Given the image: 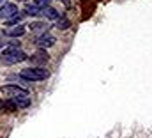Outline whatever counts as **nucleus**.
I'll return each instance as SVG.
<instances>
[{"label":"nucleus","mask_w":152,"mask_h":138,"mask_svg":"<svg viewBox=\"0 0 152 138\" xmlns=\"http://www.w3.org/2000/svg\"><path fill=\"white\" fill-rule=\"evenodd\" d=\"M27 59H28V55H27L23 50L14 48V46H9V48L4 50L2 55H0V62L5 64V66H12V64L23 62V60H27Z\"/></svg>","instance_id":"f257e3e1"},{"label":"nucleus","mask_w":152,"mask_h":138,"mask_svg":"<svg viewBox=\"0 0 152 138\" xmlns=\"http://www.w3.org/2000/svg\"><path fill=\"white\" fill-rule=\"evenodd\" d=\"M48 76H50V73L44 68H28L21 69V73H20V78H23L27 81H41V80H46Z\"/></svg>","instance_id":"f03ea898"},{"label":"nucleus","mask_w":152,"mask_h":138,"mask_svg":"<svg viewBox=\"0 0 152 138\" xmlns=\"http://www.w3.org/2000/svg\"><path fill=\"white\" fill-rule=\"evenodd\" d=\"M0 92L7 98H28V90L18 85H4L0 87Z\"/></svg>","instance_id":"7ed1b4c3"},{"label":"nucleus","mask_w":152,"mask_h":138,"mask_svg":"<svg viewBox=\"0 0 152 138\" xmlns=\"http://www.w3.org/2000/svg\"><path fill=\"white\" fill-rule=\"evenodd\" d=\"M55 41H57V39H55L53 35H51V34H48V32H46V34L39 35V39L36 41V44H37V46L41 48V50H46V48H50V46H53V44H55Z\"/></svg>","instance_id":"20e7f679"},{"label":"nucleus","mask_w":152,"mask_h":138,"mask_svg":"<svg viewBox=\"0 0 152 138\" xmlns=\"http://www.w3.org/2000/svg\"><path fill=\"white\" fill-rule=\"evenodd\" d=\"M14 14H18V7H16V4L7 2V4H4V5L0 7V18H12Z\"/></svg>","instance_id":"39448f33"},{"label":"nucleus","mask_w":152,"mask_h":138,"mask_svg":"<svg viewBox=\"0 0 152 138\" xmlns=\"http://www.w3.org/2000/svg\"><path fill=\"white\" fill-rule=\"evenodd\" d=\"M27 27H28V30H30L32 34H41V35L46 34V32H48V29H50L44 21H32V23H30V25H27Z\"/></svg>","instance_id":"423d86ee"},{"label":"nucleus","mask_w":152,"mask_h":138,"mask_svg":"<svg viewBox=\"0 0 152 138\" xmlns=\"http://www.w3.org/2000/svg\"><path fill=\"white\" fill-rule=\"evenodd\" d=\"M27 32V29L20 23V25H12V27H9V29H5L4 30V34L9 35V37H21V35Z\"/></svg>","instance_id":"0eeeda50"},{"label":"nucleus","mask_w":152,"mask_h":138,"mask_svg":"<svg viewBox=\"0 0 152 138\" xmlns=\"http://www.w3.org/2000/svg\"><path fill=\"white\" fill-rule=\"evenodd\" d=\"M48 53H46V50H39L37 53H34V55H30L28 57V60L32 62V64H46L48 62Z\"/></svg>","instance_id":"6e6552de"},{"label":"nucleus","mask_w":152,"mask_h":138,"mask_svg":"<svg viewBox=\"0 0 152 138\" xmlns=\"http://www.w3.org/2000/svg\"><path fill=\"white\" fill-rule=\"evenodd\" d=\"M41 14H42V16H46L48 20H58V18H60V12H58L57 9H53L51 5H48V7L41 9Z\"/></svg>","instance_id":"1a4fd4ad"},{"label":"nucleus","mask_w":152,"mask_h":138,"mask_svg":"<svg viewBox=\"0 0 152 138\" xmlns=\"http://www.w3.org/2000/svg\"><path fill=\"white\" fill-rule=\"evenodd\" d=\"M9 99H12L16 108H28L30 106V98H9Z\"/></svg>","instance_id":"9d476101"},{"label":"nucleus","mask_w":152,"mask_h":138,"mask_svg":"<svg viewBox=\"0 0 152 138\" xmlns=\"http://www.w3.org/2000/svg\"><path fill=\"white\" fill-rule=\"evenodd\" d=\"M23 14H27V16H37V14H41V9H39L36 4H27Z\"/></svg>","instance_id":"9b49d317"},{"label":"nucleus","mask_w":152,"mask_h":138,"mask_svg":"<svg viewBox=\"0 0 152 138\" xmlns=\"http://www.w3.org/2000/svg\"><path fill=\"white\" fill-rule=\"evenodd\" d=\"M58 30H66V29H69L71 27V21L67 20V18H64V16H60L58 20H57V25H55Z\"/></svg>","instance_id":"f8f14e48"},{"label":"nucleus","mask_w":152,"mask_h":138,"mask_svg":"<svg viewBox=\"0 0 152 138\" xmlns=\"http://www.w3.org/2000/svg\"><path fill=\"white\" fill-rule=\"evenodd\" d=\"M23 16H25L23 12H20V14H14L12 18H9V20H7V23H5V25H7V27H12V25H20V23H21V20H23Z\"/></svg>","instance_id":"ddd939ff"},{"label":"nucleus","mask_w":152,"mask_h":138,"mask_svg":"<svg viewBox=\"0 0 152 138\" xmlns=\"http://www.w3.org/2000/svg\"><path fill=\"white\" fill-rule=\"evenodd\" d=\"M4 110H7V112H16L18 108H16V104L12 103V99H7V101H4Z\"/></svg>","instance_id":"4468645a"},{"label":"nucleus","mask_w":152,"mask_h":138,"mask_svg":"<svg viewBox=\"0 0 152 138\" xmlns=\"http://www.w3.org/2000/svg\"><path fill=\"white\" fill-rule=\"evenodd\" d=\"M34 4L37 5L39 9H44V7H48V5H50V0H36Z\"/></svg>","instance_id":"2eb2a0df"},{"label":"nucleus","mask_w":152,"mask_h":138,"mask_svg":"<svg viewBox=\"0 0 152 138\" xmlns=\"http://www.w3.org/2000/svg\"><path fill=\"white\" fill-rule=\"evenodd\" d=\"M0 110H4V101H0Z\"/></svg>","instance_id":"dca6fc26"},{"label":"nucleus","mask_w":152,"mask_h":138,"mask_svg":"<svg viewBox=\"0 0 152 138\" xmlns=\"http://www.w3.org/2000/svg\"><path fill=\"white\" fill-rule=\"evenodd\" d=\"M2 46H4V43H2V41H0V48H2Z\"/></svg>","instance_id":"f3484780"},{"label":"nucleus","mask_w":152,"mask_h":138,"mask_svg":"<svg viewBox=\"0 0 152 138\" xmlns=\"http://www.w3.org/2000/svg\"><path fill=\"white\" fill-rule=\"evenodd\" d=\"M0 2H4V0H0Z\"/></svg>","instance_id":"a211bd4d"}]
</instances>
